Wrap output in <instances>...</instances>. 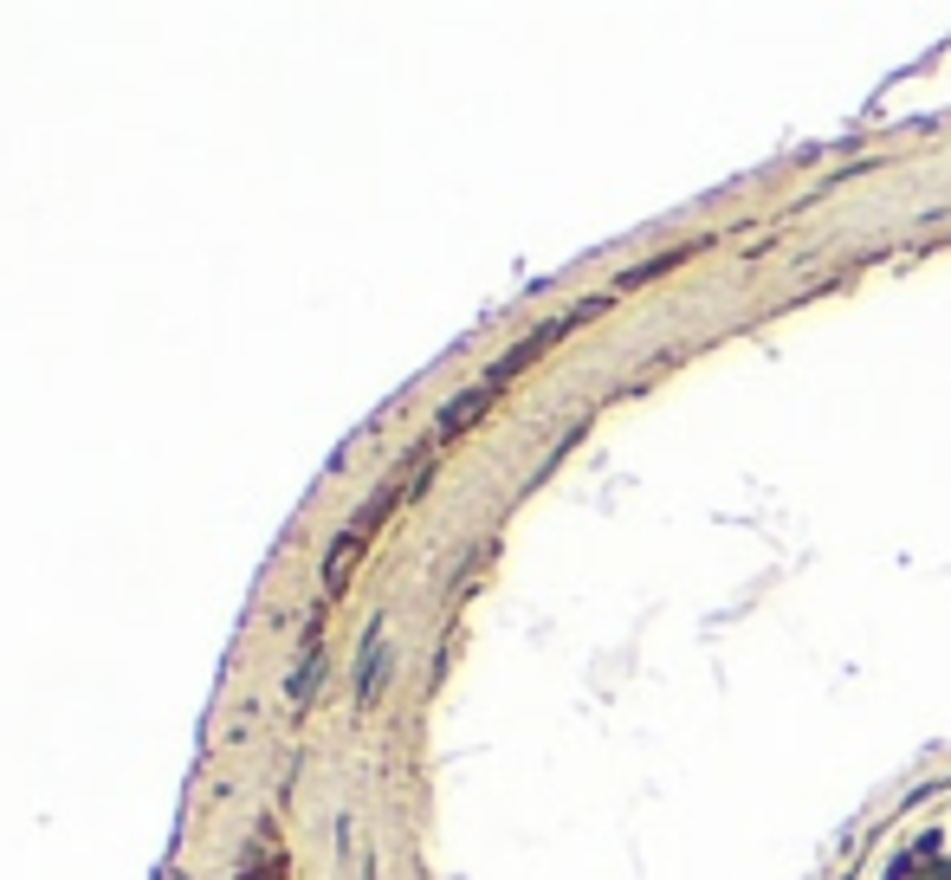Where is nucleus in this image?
Here are the masks:
<instances>
[{"instance_id":"obj_1","label":"nucleus","mask_w":951,"mask_h":880,"mask_svg":"<svg viewBox=\"0 0 951 880\" xmlns=\"http://www.w3.org/2000/svg\"><path fill=\"white\" fill-rule=\"evenodd\" d=\"M913 880H951V861H932L926 874H913Z\"/></svg>"}]
</instances>
